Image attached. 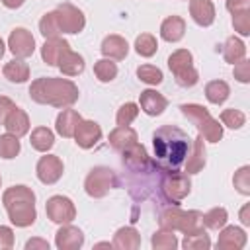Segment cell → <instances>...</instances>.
<instances>
[{"mask_svg": "<svg viewBox=\"0 0 250 250\" xmlns=\"http://www.w3.org/2000/svg\"><path fill=\"white\" fill-rule=\"evenodd\" d=\"M154 145V166L162 172H176V168L186 160L189 152V137L172 125L160 127L152 135Z\"/></svg>", "mask_w": 250, "mask_h": 250, "instance_id": "cell-1", "label": "cell"}, {"mask_svg": "<svg viewBox=\"0 0 250 250\" xmlns=\"http://www.w3.org/2000/svg\"><path fill=\"white\" fill-rule=\"evenodd\" d=\"M80 92L78 86L68 78H57V76H43L31 82L29 86V98L43 105L53 107H70L78 100Z\"/></svg>", "mask_w": 250, "mask_h": 250, "instance_id": "cell-2", "label": "cell"}, {"mask_svg": "<svg viewBox=\"0 0 250 250\" xmlns=\"http://www.w3.org/2000/svg\"><path fill=\"white\" fill-rule=\"evenodd\" d=\"M2 203L6 207V213L16 227H29L37 219L35 211V193L27 186H12L4 191Z\"/></svg>", "mask_w": 250, "mask_h": 250, "instance_id": "cell-3", "label": "cell"}, {"mask_svg": "<svg viewBox=\"0 0 250 250\" xmlns=\"http://www.w3.org/2000/svg\"><path fill=\"white\" fill-rule=\"evenodd\" d=\"M180 109L197 127V131L203 137V141L219 143L223 139V125H219V121L215 117H211L207 107H203L199 104H182Z\"/></svg>", "mask_w": 250, "mask_h": 250, "instance_id": "cell-4", "label": "cell"}, {"mask_svg": "<svg viewBox=\"0 0 250 250\" xmlns=\"http://www.w3.org/2000/svg\"><path fill=\"white\" fill-rule=\"evenodd\" d=\"M168 66L176 78V84L182 88H191L199 80V72L193 66V55L188 49H178L168 57Z\"/></svg>", "mask_w": 250, "mask_h": 250, "instance_id": "cell-5", "label": "cell"}, {"mask_svg": "<svg viewBox=\"0 0 250 250\" xmlns=\"http://www.w3.org/2000/svg\"><path fill=\"white\" fill-rule=\"evenodd\" d=\"M117 186H119V180H117L115 172L111 168H107V166H96V168H92L90 174L84 180L86 193L90 197H96V199L104 197L109 189H113Z\"/></svg>", "mask_w": 250, "mask_h": 250, "instance_id": "cell-6", "label": "cell"}, {"mask_svg": "<svg viewBox=\"0 0 250 250\" xmlns=\"http://www.w3.org/2000/svg\"><path fill=\"white\" fill-rule=\"evenodd\" d=\"M162 193L166 195L168 201H172L174 205H178L186 195H189L191 191V182L188 178V174H178V172H166L162 178Z\"/></svg>", "mask_w": 250, "mask_h": 250, "instance_id": "cell-7", "label": "cell"}, {"mask_svg": "<svg viewBox=\"0 0 250 250\" xmlns=\"http://www.w3.org/2000/svg\"><path fill=\"white\" fill-rule=\"evenodd\" d=\"M55 16H57V23H59L61 33H80L86 25V18H84L82 10L68 4V2L61 4L55 10Z\"/></svg>", "mask_w": 250, "mask_h": 250, "instance_id": "cell-8", "label": "cell"}, {"mask_svg": "<svg viewBox=\"0 0 250 250\" xmlns=\"http://www.w3.org/2000/svg\"><path fill=\"white\" fill-rule=\"evenodd\" d=\"M45 213L53 223L64 225L76 217V207H74L72 199H68L64 195H53L45 203Z\"/></svg>", "mask_w": 250, "mask_h": 250, "instance_id": "cell-9", "label": "cell"}, {"mask_svg": "<svg viewBox=\"0 0 250 250\" xmlns=\"http://www.w3.org/2000/svg\"><path fill=\"white\" fill-rule=\"evenodd\" d=\"M8 47L12 51L14 57L18 59H25L31 57L35 51V39L31 35V31H27L25 27H16L10 37H8Z\"/></svg>", "mask_w": 250, "mask_h": 250, "instance_id": "cell-10", "label": "cell"}, {"mask_svg": "<svg viewBox=\"0 0 250 250\" xmlns=\"http://www.w3.org/2000/svg\"><path fill=\"white\" fill-rule=\"evenodd\" d=\"M35 172H37V178L41 184H55L61 180L62 172H64V166H62V160L55 154H47V156H41L37 166H35Z\"/></svg>", "mask_w": 250, "mask_h": 250, "instance_id": "cell-11", "label": "cell"}, {"mask_svg": "<svg viewBox=\"0 0 250 250\" xmlns=\"http://www.w3.org/2000/svg\"><path fill=\"white\" fill-rule=\"evenodd\" d=\"M102 139V127L96 121L82 119L74 131V141L80 148H92Z\"/></svg>", "mask_w": 250, "mask_h": 250, "instance_id": "cell-12", "label": "cell"}, {"mask_svg": "<svg viewBox=\"0 0 250 250\" xmlns=\"http://www.w3.org/2000/svg\"><path fill=\"white\" fill-rule=\"evenodd\" d=\"M55 244L59 250H76L84 244V234L78 227L64 223L55 234Z\"/></svg>", "mask_w": 250, "mask_h": 250, "instance_id": "cell-13", "label": "cell"}, {"mask_svg": "<svg viewBox=\"0 0 250 250\" xmlns=\"http://www.w3.org/2000/svg\"><path fill=\"white\" fill-rule=\"evenodd\" d=\"M70 49L68 41L62 37H49L45 39L43 47H41V59L49 64V66H57L59 61L62 59V55Z\"/></svg>", "mask_w": 250, "mask_h": 250, "instance_id": "cell-14", "label": "cell"}, {"mask_svg": "<svg viewBox=\"0 0 250 250\" xmlns=\"http://www.w3.org/2000/svg\"><path fill=\"white\" fill-rule=\"evenodd\" d=\"M121 154H123V164L131 172H145L148 168V164H150L148 154H146V148L143 145H139V143H135L133 146H129Z\"/></svg>", "mask_w": 250, "mask_h": 250, "instance_id": "cell-15", "label": "cell"}, {"mask_svg": "<svg viewBox=\"0 0 250 250\" xmlns=\"http://www.w3.org/2000/svg\"><path fill=\"white\" fill-rule=\"evenodd\" d=\"M246 244V232L240 227H223L217 238V248L223 250H240Z\"/></svg>", "mask_w": 250, "mask_h": 250, "instance_id": "cell-16", "label": "cell"}, {"mask_svg": "<svg viewBox=\"0 0 250 250\" xmlns=\"http://www.w3.org/2000/svg\"><path fill=\"white\" fill-rule=\"evenodd\" d=\"M139 104L146 115H160L166 109L168 100L156 90H143L139 94Z\"/></svg>", "mask_w": 250, "mask_h": 250, "instance_id": "cell-17", "label": "cell"}, {"mask_svg": "<svg viewBox=\"0 0 250 250\" xmlns=\"http://www.w3.org/2000/svg\"><path fill=\"white\" fill-rule=\"evenodd\" d=\"M189 14L201 27H209L215 21V6L211 0H189Z\"/></svg>", "mask_w": 250, "mask_h": 250, "instance_id": "cell-18", "label": "cell"}, {"mask_svg": "<svg viewBox=\"0 0 250 250\" xmlns=\"http://www.w3.org/2000/svg\"><path fill=\"white\" fill-rule=\"evenodd\" d=\"M135 143H139V137H137V131L131 129L129 125H117L111 133H109V145L111 148L123 152L127 150L129 146H133Z\"/></svg>", "mask_w": 250, "mask_h": 250, "instance_id": "cell-19", "label": "cell"}, {"mask_svg": "<svg viewBox=\"0 0 250 250\" xmlns=\"http://www.w3.org/2000/svg\"><path fill=\"white\" fill-rule=\"evenodd\" d=\"M80 121H82V117H80V113H78L76 109L64 107V109L57 115L55 129H57V133H59L61 137L68 139V137H74V131H76V127H78Z\"/></svg>", "mask_w": 250, "mask_h": 250, "instance_id": "cell-20", "label": "cell"}, {"mask_svg": "<svg viewBox=\"0 0 250 250\" xmlns=\"http://www.w3.org/2000/svg\"><path fill=\"white\" fill-rule=\"evenodd\" d=\"M100 49H102V55L105 59H111V61H121L129 53V45H127V41L121 35H107L102 41Z\"/></svg>", "mask_w": 250, "mask_h": 250, "instance_id": "cell-21", "label": "cell"}, {"mask_svg": "<svg viewBox=\"0 0 250 250\" xmlns=\"http://www.w3.org/2000/svg\"><path fill=\"white\" fill-rule=\"evenodd\" d=\"M4 127H6V131L10 133V135H14V137H23L27 131H29V117H27V113L23 111V109H20V107H14L10 113H8V117H6V121H4Z\"/></svg>", "mask_w": 250, "mask_h": 250, "instance_id": "cell-22", "label": "cell"}, {"mask_svg": "<svg viewBox=\"0 0 250 250\" xmlns=\"http://www.w3.org/2000/svg\"><path fill=\"white\" fill-rule=\"evenodd\" d=\"M203 166H205V141L201 135H197L193 139L191 152L188 154L186 160V174H197L199 170H203Z\"/></svg>", "mask_w": 250, "mask_h": 250, "instance_id": "cell-23", "label": "cell"}, {"mask_svg": "<svg viewBox=\"0 0 250 250\" xmlns=\"http://www.w3.org/2000/svg\"><path fill=\"white\" fill-rule=\"evenodd\" d=\"M111 246L117 250H137L141 246V234L137 232L135 227H121L113 234Z\"/></svg>", "mask_w": 250, "mask_h": 250, "instance_id": "cell-24", "label": "cell"}, {"mask_svg": "<svg viewBox=\"0 0 250 250\" xmlns=\"http://www.w3.org/2000/svg\"><path fill=\"white\" fill-rule=\"evenodd\" d=\"M184 33H186V21L180 16H170L160 25V37L164 41H168V43L180 41L184 37Z\"/></svg>", "mask_w": 250, "mask_h": 250, "instance_id": "cell-25", "label": "cell"}, {"mask_svg": "<svg viewBox=\"0 0 250 250\" xmlns=\"http://www.w3.org/2000/svg\"><path fill=\"white\" fill-rule=\"evenodd\" d=\"M59 70L64 74V76H78V74H82V70H84V59H82V55H78V53H74L72 49H68L64 55H62V59L59 61Z\"/></svg>", "mask_w": 250, "mask_h": 250, "instance_id": "cell-26", "label": "cell"}, {"mask_svg": "<svg viewBox=\"0 0 250 250\" xmlns=\"http://www.w3.org/2000/svg\"><path fill=\"white\" fill-rule=\"evenodd\" d=\"M223 59L227 62H230V64H236L238 61L246 59V45H244V41L234 37V35H230L225 41V45H223Z\"/></svg>", "mask_w": 250, "mask_h": 250, "instance_id": "cell-27", "label": "cell"}, {"mask_svg": "<svg viewBox=\"0 0 250 250\" xmlns=\"http://www.w3.org/2000/svg\"><path fill=\"white\" fill-rule=\"evenodd\" d=\"M2 72H4V76L10 82L21 84V82H25L29 78V64L23 59H14V61H10V62L4 64Z\"/></svg>", "mask_w": 250, "mask_h": 250, "instance_id": "cell-28", "label": "cell"}, {"mask_svg": "<svg viewBox=\"0 0 250 250\" xmlns=\"http://www.w3.org/2000/svg\"><path fill=\"white\" fill-rule=\"evenodd\" d=\"M178 230H182L184 234H193V232H201L203 230V213L191 209V211H182L180 223H178Z\"/></svg>", "mask_w": 250, "mask_h": 250, "instance_id": "cell-29", "label": "cell"}, {"mask_svg": "<svg viewBox=\"0 0 250 250\" xmlns=\"http://www.w3.org/2000/svg\"><path fill=\"white\" fill-rule=\"evenodd\" d=\"M29 143H31V146H33L35 150L47 152V150H51L53 145H55V135H53V131H51L49 127H35V129L31 131Z\"/></svg>", "mask_w": 250, "mask_h": 250, "instance_id": "cell-30", "label": "cell"}, {"mask_svg": "<svg viewBox=\"0 0 250 250\" xmlns=\"http://www.w3.org/2000/svg\"><path fill=\"white\" fill-rule=\"evenodd\" d=\"M229 94H230V88H229V84L225 80H211L205 86V98H207L209 104L219 105V104L227 102Z\"/></svg>", "mask_w": 250, "mask_h": 250, "instance_id": "cell-31", "label": "cell"}, {"mask_svg": "<svg viewBox=\"0 0 250 250\" xmlns=\"http://www.w3.org/2000/svg\"><path fill=\"white\" fill-rule=\"evenodd\" d=\"M94 74L100 82H111L117 76V64L111 59H100L94 62Z\"/></svg>", "mask_w": 250, "mask_h": 250, "instance_id": "cell-32", "label": "cell"}, {"mask_svg": "<svg viewBox=\"0 0 250 250\" xmlns=\"http://www.w3.org/2000/svg\"><path fill=\"white\" fill-rule=\"evenodd\" d=\"M227 221H229V213L225 207H213L203 215V227L213 229V230L223 229L227 225Z\"/></svg>", "mask_w": 250, "mask_h": 250, "instance_id": "cell-33", "label": "cell"}, {"mask_svg": "<svg viewBox=\"0 0 250 250\" xmlns=\"http://www.w3.org/2000/svg\"><path fill=\"white\" fill-rule=\"evenodd\" d=\"M150 246L154 250H174V248H178V238H176V234L172 230H162L160 229L158 232L152 234Z\"/></svg>", "mask_w": 250, "mask_h": 250, "instance_id": "cell-34", "label": "cell"}, {"mask_svg": "<svg viewBox=\"0 0 250 250\" xmlns=\"http://www.w3.org/2000/svg\"><path fill=\"white\" fill-rule=\"evenodd\" d=\"M180 217H182V209H180L178 205L168 207V209H164V211L160 213V217H158V225H160L162 230H172V232H174V230H178Z\"/></svg>", "mask_w": 250, "mask_h": 250, "instance_id": "cell-35", "label": "cell"}, {"mask_svg": "<svg viewBox=\"0 0 250 250\" xmlns=\"http://www.w3.org/2000/svg\"><path fill=\"white\" fill-rule=\"evenodd\" d=\"M156 49H158V43H156V37L154 35H150V33H141L137 39H135V51H137V55H141V57H152L154 53H156Z\"/></svg>", "mask_w": 250, "mask_h": 250, "instance_id": "cell-36", "label": "cell"}, {"mask_svg": "<svg viewBox=\"0 0 250 250\" xmlns=\"http://www.w3.org/2000/svg\"><path fill=\"white\" fill-rule=\"evenodd\" d=\"M20 148H21V145H20V139L18 137H14L10 133L0 135V156L2 158H6V160L16 158L20 154Z\"/></svg>", "mask_w": 250, "mask_h": 250, "instance_id": "cell-37", "label": "cell"}, {"mask_svg": "<svg viewBox=\"0 0 250 250\" xmlns=\"http://www.w3.org/2000/svg\"><path fill=\"white\" fill-rule=\"evenodd\" d=\"M39 31H41V35L45 39H49V37H61V29H59V23H57L55 10L53 12H47L39 20Z\"/></svg>", "mask_w": 250, "mask_h": 250, "instance_id": "cell-38", "label": "cell"}, {"mask_svg": "<svg viewBox=\"0 0 250 250\" xmlns=\"http://www.w3.org/2000/svg\"><path fill=\"white\" fill-rule=\"evenodd\" d=\"M137 76H139L141 82L150 84V86H156V84H160V82L164 80L162 70H160L158 66H152V64H141V66L137 68Z\"/></svg>", "mask_w": 250, "mask_h": 250, "instance_id": "cell-39", "label": "cell"}, {"mask_svg": "<svg viewBox=\"0 0 250 250\" xmlns=\"http://www.w3.org/2000/svg\"><path fill=\"white\" fill-rule=\"evenodd\" d=\"M182 246H184L186 250H207V248L211 246V240H209L207 232H205V230H201V232L186 234V238H184Z\"/></svg>", "mask_w": 250, "mask_h": 250, "instance_id": "cell-40", "label": "cell"}, {"mask_svg": "<svg viewBox=\"0 0 250 250\" xmlns=\"http://www.w3.org/2000/svg\"><path fill=\"white\" fill-rule=\"evenodd\" d=\"M221 123L227 125V127H230V129H240L246 123V115L240 109L229 107V109H223L221 111Z\"/></svg>", "mask_w": 250, "mask_h": 250, "instance_id": "cell-41", "label": "cell"}, {"mask_svg": "<svg viewBox=\"0 0 250 250\" xmlns=\"http://www.w3.org/2000/svg\"><path fill=\"white\" fill-rule=\"evenodd\" d=\"M137 115H139V105L133 102H127L117 109L115 121H117V125H131L137 119Z\"/></svg>", "mask_w": 250, "mask_h": 250, "instance_id": "cell-42", "label": "cell"}, {"mask_svg": "<svg viewBox=\"0 0 250 250\" xmlns=\"http://www.w3.org/2000/svg\"><path fill=\"white\" fill-rule=\"evenodd\" d=\"M232 184L242 195H250V166H240L232 176Z\"/></svg>", "mask_w": 250, "mask_h": 250, "instance_id": "cell-43", "label": "cell"}, {"mask_svg": "<svg viewBox=\"0 0 250 250\" xmlns=\"http://www.w3.org/2000/svg\"><path fill=\"white\" fill-rule=\"evenodd\" d=\"M232 27H234V31H238L244 37L250 35V10L240 12V14H232Z\"/></svg>", "mask_w": 250, "mask_h": 250, "instance_id": "cell-44", "label": "cell"}, {"mask_svg": "<svg viewBox=\"0 0 250 250\" xmlns=\"http://www.w3.org/2000/svg\"><path fill=\"white\" fill-rule=\"evenodd\" d=\"M234 78L242 84H248L250 82V61L242 59L234 64Z\"/></svg>", "mask_w": 250, "mask_h": 250, "instance_id": "cell-45", "label": "cell"}, {"mask_svg": "<svg viewBox=\"0 0 250 250\" xmlns=\"http://www.w3.org/2000/svg\"><path fill=\"white\" fill-rule=\"evenodd\" d=\"M14 246V232L10 227L0 225V250H8Z\"/></svg>", "mask_w": 250, "mask_h": 250, "instance_id": "cell-46", "label": "cell"}, {"mask_svg": "<svg viewBox=\"0 0 250 250\" xmlns=\"http://www.w3.org/2000/svg\"><path fill=\"white\" fill-rule=\"evenodd\" d=\"M227 10L230 14H240L250 10V0H227Z\"/></svg>", "mask_w": 250, "mask_h": 250, "instance_id": "cell-47", "label": "cell"}, {"mask_svg": "<svg viewBox=\"0 0 250 250\" xmlns=\"http://www.w3.org/2000/svg\"><path fill=\"white\" fill-rule=\"evenodd\" d=\"M14 107H16V104H14L10 98H6V96H0V125H4V121H6L8 113H10Z\"/></svg>", "mask_w": 250, "mask_h": 250, "instance_id": "cell-48", "label": "cell"}, {"mask_svg": "<svg viewBox=\"0 0 250 250\" xmlns=\"http://www.w3.org/2000/svg\"><path fill=\"white\" fill-rule=\"evenodd\" d=\"M35 248H39V250H49V242L43 240V238H31V240L25 242V250H35Z\"/></svg>", "mask_w": 250, "mask_h": 250, "instance_id": "cell-49", "label": "cell"}, {"mask_svg": "<svg viewBox=\"0 0 250 250\" xmlns=\"http://www.w3.org/2000/svg\"><path fill=\"white\" fill-rule=\"evenodd\" d=\"M240 223H242L244 227L250 225V203H246V205L240 209Z\"/></svg>", "mask_w": 250, "mask_h": 250, "instance_id": "cell-50", "label": "cell"}, {"mask_svg": "<svg viewBox=\"0 0 250 250\" xmlns=\"http://www.w3.org/2000/svg\"><path fill=\"white\" fill-rule=\"evenodd\" d=\"M23 2H25V0H2V4H4L6 8H10V10H16V8H20Z\"/></svg>", "mask_w": 250, "mask_h": 250, "instance_id": "cell-51", "label": "cell"}, {"mask_svg": "<svg viewBox=\"0 0 250 250\" xmlns=\"http://www.w3.org/2000/svg\"><path fill=\"white\" fill-rule=\"evenodd\" d=\"M4 51H6V47H4V41H2V37H0V59H2Z\"/></svg>", "mask_w": 250, "mask_h": 250, "instance_id": "cell-52", "label": "cell"}, {"mask_svg": "<svg viewBox=\"0 0 250 250\" xmlns=\"http://www.w3.org/2000/svg\"><path fill=\"white\" fill-rule=\"evenodd\" d=\"M0 184H2V178H0Z\"/></svg>", "mask_w": 250, "mask_h": 250, "instance_id": "cell-53", "label": "cell"}]
</instances>
